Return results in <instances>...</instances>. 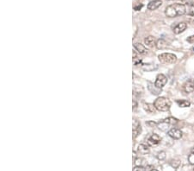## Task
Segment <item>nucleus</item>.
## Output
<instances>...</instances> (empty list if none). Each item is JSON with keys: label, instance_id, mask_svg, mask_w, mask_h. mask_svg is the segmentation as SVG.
Listing matches in <instances>:
<instances>
[{"label": "nucleus", "instance_id": "6e6552de", "mask_svg": "<svg viewBox=\"0 0 194 171\" xmlns=\"http://www.w3.org/2000/svg\"><path fill=\"white\" fill-rule=\"evenodd\" d=\"M142 128H141V124L137 119H134L133 121V138L137 137V136L141 133Z\"/></svg>", "mask_w": 194, "mask_h": 171}, {"label": "nucleus", "instance_id": "c85d7f7f", "mask_svg": "<svg viewBox=\"0 0 194 171\" xmlns=\"http://www.w3.org/2000/svg\"><path fill=\"white\" fill-rule=\"evenodd\" d=\"M151 171H158V170H157V169H152Z\"/></svg>", "mask_w": 194, "mask_h": 171}, {"label": "nucleus", "instance_id": "6ab92c4d", "mask_svg": "<svg viewBox=\"0 0 194 171\" xmlns=\"http://www.w3.org/2000/svg\"><path fill=\"white\" fill-rule=\"evenodd\" d=\"M164 121L167 122L168 124H169L170 125H175L178 123V119H175V118H173V117H169L168 119H165Z\"/></svg>", "mask_w": 194, "mask_h": 171}, {"label": "nucleus", "instance_id": "1a4fd4ad", "mask_svg": "<svg viewBox=\"0 0 194 171\" xmlns=\"http://www.w3.org/2000/svg\"><path fill=\"white\" fill-rule=\"evenodd\" d=\"M183 91L185 93H191L194 91V83L191 81H187L183 85Z\"/></svg>", "mask_w": 194, "mask_h": 171}, {"label": "nucleus", "instance_id": "bb28decb", "mask_svg": "<svg viewBox=\"0 0 194 171\" xmlns=\"http://www.w3.org/2000/svg\"><path fill=\"white\" fill-rule=\"evenodd\" d=\"M142 8V5H138L137 6H135V10L136 11H140Z\"/></svg>", "mask_w": 194, "mask_h": 171}, {"label": "nucleus", "instance_id": "20e7f679", "mask_svg": "<svg viewBox=\"0 0 194 171\" xmlns=\"http://www.w3.org/2000/svg\"><path fill=\"white\" fill-rule=\"evenodd\" d=\"M167 82H168V78L164 74H160L156 77V80H155L154 85H155V87H157L158 89H161V88H163L165 87Z\"/></svg>", "mask_w": 194, "mask_h": 171}, {"label": "nucleus", "instance_id": "f03ea898", "mask_svg": "<svg viewBox=\"0 0 194 171\" xmlns=\"http://www.w3.org/2000/svg\"><path fill=\"white\" fill-rule=\"evenodd\" d=\"M156 110L160 111H168L171 107V101L166 97H159L154 103Z\"/></svg>", "mask_w": 194, "mask_h": 171}, {"label": "nucleus", "instance_id": "393cba45", "mask_svg": "<svg viewBox=\"0 0 194 171\" xmlns=\"http://www.w3.org/2000/svg\"><path fill=\"white\" fill-rule=\"evenodd\" d=\"M189 15L190 16H194V3L191 5L190 10H189Z\"/></svg>", "mask_w": 194, "mask_h": 171}, {"label": "nucleus", "instance_id": "423d86ee", "mask_svg": "<svg viewBox=\"0 0 194 171\" xmlns=\"http://www.w3.org/2000/svg\"><path fill=\"white\" fill-rule=\"evenodd\" d=\"M160 141H161V137L158 134L154 133V134H152L148 137V145H151V146H154V145L158 144Z\"/></svg>", "mask_w": 194, "mask_h": 171}, {"label": "nucleus", "instance_id": "412c9836", "mask_svg": "<svg viewBox=\"0 0 194 171\" xmlns=\"http://www.w3.org/2000/svg\"><path fill=\"white\" fill-rule=\"evenodd\" d=\"M166 152L165 151H160V152H159L158 153V155H157V158L159 159V160H164L165 158H166Z\"/></svg>", "mask_w": 194, "mask_h": 171}, {"label": "nucleus", "instance_id": "cd10ccee", "mask_svg": "<svg viewBox=\"0 0 194 171\" xmlns=\"http://www.w3.org/2000/svg\"><path fill=\"white\" fill-rule=\"evenodd\" d=\"M136 107H137V103H136V99H134V100H133V109H134V110H136Z\"/></svg>", "mask_w": 194, "mask_h": 171}, {"label": "nucleus", "instance_id": "2eb2a0df", "mask_svg": "<svg viewBox=\"0 0 194 171\" xmlns=\"http://www.w3.org/2000/svg\"><path fill=\"white\" fill-rule=\"evenodd\" d=\"M157 126H158V128L160 130V131H169V128H170V125L169 124H168L167 122H165L164 120H162L161 122H160V123H158L157 124Z\"/></svg>", "mask_w": 194, "mask_h": 171}, {"label": "nucleus", "instance_id": "7ed1b4c3", "mask_svg": "<svg viewBox=\"0 0 194 171\" xmlns=\"http://www.w3.org/2000/svg\"><path fill=\"white\" fill-rule=\"evenodd\" d=\"M159 61L164 64H173L177 62V56L171 53H163L159 56Z\"/></svg>", "mask_w": 194, "mask_h": 171}, {"label": "nucleus", "instance_id": "4be33fe9", "mask_svg": "<svg viewBox=\"0 0 194 171\" xmlns=\"http://www.w3.org/2000/svg\"><path fill=\"white\" fill-rule=\"evenodd\" d=\"M188 162L191 164L194 165V152H191L189 156H188Z\"/></svg>", "mask_w": 194, "mask_h": 171}, {"label": "nucleus", "instance_id": "39448f33", "mask_svg": "<svg viewBox=\"0 0 194 171\" xmlns=\"http://www.w3.org/2000/svg\"><path fill=\"white\" fill-rule=\"evenodd\" d=\"M168 136L173 139H180L182 137V131L178 128H172L168 132Z\"/></svg>", "mask_w": 194, "mask_h": 171}, {"label": "nucleus", "instance_id": "b1692460", "mask_svg": "<svg viewBox=\"0 0 194 171\" xmlns=\"http://www.w3.org/2000/svg\"><path fill=\"white\" fill-rule=\"evenodd\" d=\"M133 171H146V169L142 166H136L134 168Z\"/></svg>", "mask_w": 194, "mask_h": 171}, {"label": "nucleus", "instance_id": "9b49d317", "mask_svg": "<svg viewBox=\"0 0 194 171\" xmlns=\"http://www.w3.org/2000/svg\"><path fill=\"white\" fill-rule=\"evenodd\" d=\"M134 48H135L136 51L138 54H147V52H148V50H147V48H145V46H144L143 44L140 43V42H136V43L134 44Z\"/></svg>", "mask_w": 194, "mask_h": 171}, {"label": "nucleus", "instance_id": "5701e85b", "mask_svg": "<svg viewBox=\"0 0 194 171\" xmlns=\"http://www.w3.org/2000/svg\"><path fill=\"white\" fill-rule=\"evenodd\" d=\"M142 162H143V160L142 158H136L135 160V165L136 166H142Z\"/></svg>", "mask_w": 194, "mask_h": 171}, {"label": "nucleus", "instance_id": "9d476101", "mask_svg": "<svg viewBox=\"0 0 194 171\" xmlns=\"http://www.w3.org/2000/svg\"><path fill=\"white\" fill-rule=\"evenodd\" d=\"M161 5H162L161 0H153V1L149 2V4L148 5V9L150 11H154L158 9L160 6H161Z\"/></svg>", "mask_w": 194, "mask_h": 171}, {"label": "nucleus", "instance_id": "a211bd4d", "mask_svg": "<svg viewBox=\"0 0 194 171\" xmlns=\"http://www.w3.org/2000/svg\"><path fill=\"white\" fill-rule=\"evenodd\" d=\"M133 63L135 66H138V65H142V60L137 56L136 51L133 52Z\"/></svg>", "mask_w": 194, "mask_h": 171}, {"label": "nucleus", "instance_id": "f8f14e48", "mask_svg": "<svg viewBox=\"0 0 194 171\" xmlns=\"http://www.w3.org/2000/svg\"><path fill=\"white\" fill-rule=\"evenodd\" d=\"M156 39L152 36H149L144 39V43L148 48H154V46H156Z\"/></svg>", "mask_w": 194, "mask_h": 171}, {"label": "nucleus", "instance_id": "aec40b11", "mask_svg": "<svg viewBox=\"0 0 194 171\" xmlns=\"http://www.w3.org/2000/svg\"><path fill=\"white\" fill-rule=\"evenodd\" d=\"M170 165H171L173 168H177L180 165V161L178 160V159L172 160V161L170 162Z\"/></svg>", "mask_w": 194, "mask_h": 171}, {"label": "nucleus", "instance_id": "dca6fc26", "mask_svg": "<svg viewBox=\"0 0 194 171\" xmlns=\"http://www.w3.org/2000/svg\"><path fill=\"white\" fill-rule=\"evenodd\" d=\"M158 49H164L168 47V43L165 40L163 39H159L156 42V46H155Z\"/></svg>", "mask_w": 194, "mask_h": 171}, {"label": "nucleus", "instance_id": "f257e3e1", "mask_svg": "<svg viewBox=\"0 0 194 171\" xmlns=\"http://www.w3.org/2000/svg\"><path fill=\"white\" fill-rule=\"evenodd\" d=\"M186 7L183 4H173L168 5L165 10V14L168 17H177L185 15Z\"/></svg>", "mask_w": 194, "mask_h": 171}, {"label": "nucleus", "instance_id": "f3484780", "mask_svg": "<svg viewBox=\"0 0 194 171\" xmlns=\"http://www.w3.org/2000/svg\"><path fill=\"white\" fill-rule=\"evenodd\" d=\"M177 104L179 107L181 108H186V107H189L191 105V103L190 101L188 100H185V99H179V100H177Z\"/></svg>", "mask_w": 194, "mask_h": 171}, {"label": "nucleus", "instance_id": "4468645a", "mask_svg": "<svg viewBox=\"0 0 194 171\" xmlns=\"http://www.w3.org/2000/svg\"><path fill=\"white\" fill-rule=\"evenodd\" d=\"M142 106H143V109L148 112V113H155L156 111V108L154 106V104H150V103H143L142 104Z\"/></svg>", "mask_w": 194, "mask_h": 171}, {"label": "nucleus", "instance_id": "a878e982", "mask_svg": "<svg viewBox=\"0 0 194 171\" xmlns=\"http://www.w3.org/2000/svg\"><path fill=\"white\" fill-rule=\"evenodd\" d=\"M146 124H147L149 127H154V126L157 125V123H155V122H154V121H148V122H147Z\"/></svg>", "mask_w": 194, "mask_h": 171}, {"label": "nucleus", "instance_id": "c756f323", "mask_svg": "<svg viewBox=\"0 0 194 171\" xmlns=\"http://www.w3.org/2000/svg\"><path fill=\"white\" fill-rule=\"evenodd\" d=\"M193 50H194V48H193Z\"/></svg>", "mask_w": 194, "mask_h": 171}, {"label": "nucleus", "instance_id": "0eeeda50", "mask_svg": "<svg viewBox=\"0 0 194 171\" xmlns=\"http://www.w3.org/2000/svg\"><path fill=\"white\" fill-rule=\"evenodd\" d=\"M186 28H187V24H186L185 23L182 22V23H178V24L173 28V33H174L175 35H179V34L184 32V31L186 30Z\"/></svg>", "mask_w": 194, "mask_h": 171}, {"label": "nucleus", "instance_id": "ddd939ff", "mask_svg": "<svg viewBox=\"0 0 194 171\" xmlns=\"http://www.w3.org/2000/svg\"><path fill=\"white\" fill-rule=\"evenodd\" d=\"M137 152L141 155H146L148 153H149V147L147 144H141L138 145L137 147Z\"/></svg>", "mask_w": 194, "mask_h": 171}]
</instances>
